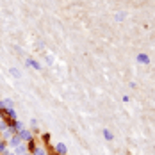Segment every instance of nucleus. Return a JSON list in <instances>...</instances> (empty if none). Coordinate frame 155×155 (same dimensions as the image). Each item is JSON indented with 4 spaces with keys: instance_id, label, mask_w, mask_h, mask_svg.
Here are the masks:
<instances>
[{
    "instance_id": "0eeeda50",
    "label": "nucleus",
    "mask_w": 155,
    "mask_h": 155,
    "mask_svg": "<svg viewBox=\"0 0 155 155\" xmlns=\"http://www.w3.org/2000/svg\"><path fill=\"white\" fill-rule=\"evenodd\" d=\"M23 152H25V144L20 143L18 146H16V153H23Z\"/></svg>"
},
{
    "instance_id": "39448f33",
    "label": "nucleus",
    "mask_w": 155,
    "mask_h": 155,
    "mask_svg": "<svg viewBox=\"0 0 155 155\" xmlns=\"http://www.w3.org/2000/svg\"><path fill=\"white\" fill-rule=\"evenodd\" d=\"M103 137H105L107 141H112V139H114V136H112V132H111L109 128H103Z\"/></svg>"
},
{
    "instance_id": "f03ea898",
    "label": "nucleus",
    "mask_w": 155,
    "mask_h": 155,
    "mask_svg": "<svg viewBox=\"0 0 155 155\" xmlns=\"http://www.w3.org/2000/svg\"><path fill=\"white\" fill-rule=\"evenodd\" d=\"M20 143H21L20 136H13V137H11V141H9V146H11V148H16Z\"/></svg>"
},
{
    "instance_id": "9d476101",
    "label": "nucleus",
    "mask_w": 155,
    "mask_h": 155,
    "mask_svg": "<svg viewBox=\"0 0 155 155\" xmlns=\"http://www.w3.org/2000/svg\"><path fill=\"white\" fill-rule=\"evenodd\" d=\"M4 155H9V153H4Z\"/></svg>"
},
{
    "instance_id": "6e6552de",
    "label": "nucleus",
    "mask_w": 155,
    "mask_h": 155,
    "mask_svg": "<svg viewBox=\"0 0 155 155\" xmlns=\"http://www.w3.org/2000/svg\"><path fill=\"white\" fill-rule=\"evenodd\" d=\"M9 71H11V75H14V77H20V71L16 70V68H11Z\"/></svg>"
},
{
    "instance_id": "423d86ee",
    "label": "nucleus",
    "mask_w": 155,
    "mask_h": 155,
    "mask_svg": "<svg viewBox=\"0 0 155 155\" xmlns=\"http://www.w3.org/2000/svg\"><path fill=\"white\" fill-rule=\"evenodd\" d=\"M27 66H32V68H36V70H41V66H39L36 61H32V59H27Z\"/></svg>"
},
{
    "instance_id": "20e7f679",
    "label": "nucleus",
    "mask_w": 155,
    "mask_h": 155,
    "mask_svg": "<svg viewBox=\"0 0 155 155\" xmlns=\"http://www.w3.org/2000/svg\"><path fill=\"white\" fill-rule=\"evenodd\" d=\"M137 61H139V62H143V64H148V62H150V59H148L146 54H139V55H137Z\"/></svg>"
},
{
    "instance_id": "f257e3e1",
    "label": "nucleus",
    "mask_w": 155,
    "mask_h": 155,
    "mask_svg": "<svg viewBox=\"0 0 155 155\" xmlns=\"http://www.w3.org/2000/svg\"><path fill=\"white\" fill-rule=\"evenodd\" d=\"M30 137H32V134H30L29 130H23V128L20 130V139H21V141H29Z\"/></svg>"
},
{
    "instance_id": "9b49d317",
    "label": "nucleus",
    "mask_w": 155,
    "mask_h": 155,
    "mask_svg": "<svg viewBox=\"0 0 155 155\" xmlns=\"http://www.w3.org/2000/svg\"><path fill=\"white\" fill-rule=\"evenodd\" d=\"M25 155H27V153H25Z\"/></svg>"
},
{
    "instance_id": "7ed1b4c3",
    "label": "nucleus",
    "mask_w": 155,
    "mask_h": 155,
    "mask_svg": "<svg viewBox=\"0 0 155 155\" xmlns=\"http://www.w3.org/2000/svg\"><path fill=\"white\" fill-rule=\"evenodd\" d=\"M55 152H57L59 155H66V153H68V150H66V146H64L62 143H57V146H55Z\"/></svg>"
},
{
    "instance_id": "1a4fd4ad",
    "label": "nucleus",
    "mask_w": 155,
    "mask_h": 155,
    "mask_svg": "<svg viewBox=\"0 0 155 155\" xmlns=\"http://www.w3.org/2000/svg\"><path fill=\"white\" fill-rule=\"evenodd\" d=\"M34 155H46V153H45V150H43V148H36Z\"/></svg>"
}]
</instances>
